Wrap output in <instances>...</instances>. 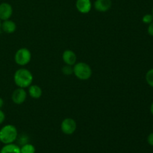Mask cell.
Segmentation results:
<instances>
[{"instance_id": "6da1fadb", "label": "cell", "mask_w": 153, "mask_h": 153, "mask_svg": "<svg viewBox=\"0 0 153 153\" xmlns=\"http://www.w3.org/2000/svg\"><path fill=\"white\" fill-rule=\"evenodd\" d=\"M14 83L18 88H27L31 85L33 82L32 73L28 70L21 68L16 70L13 76Z\"/></svg>"}, {"instance_id": "7a4b0ae2", "label": "cell", "mask_w": 153, "mask_h": 153, "mask_svg": "<svg viewBox=\"0 0 153 153\" xmlns=\"http://www.w3.org/2000/svg\"><path fill=\"white\" fill-rule=\"evenodd\" d=\"M18 137V131L13 125H5L0 129V142L4 144L13 143Z\"/></svg>"}, {"instance_id": "3957f363", "label": "cell", "mask_w": 153, "mask_h": 153, "mask_svg": "<svg viewBox=\"0 0 153 153\" xmlns=\"http://www.w3.org/2000/svg\"><path fill=\"white\" fill-rule=\"evenodd\" d=\"M73 74L80 80H88L91 77L92 70L86 63H76L73 66Z\"/></svg>"}, {"instance_id": "277c9868", "label": "cell", "mask_w": 153, "mask_h": 153, "mask_svg": "<svg viewBox=\"0 0 153 153\" xmlns=\"http://www.w3.org/2000/svg\"><path fill=\"white\" fill-rule=\"evenodd\" d=\"M31 52L26 48H21L15 53L14 61L19 66H25L31 61Z\"/></svg>"}, {"instance_id": "5b68a950", "label": "cell", "mask_w": 153, "mask_h": 153, "mask_svg": "<svg viewBox=\"0 0 153 153\" xmlns=\"http://www.w3.org/2000/svg\"><path fill=\"white\" fill-rule=\"evenodd\" d=\"M76 128H77V124L73 118H66L61 123V131L64 134L67 135L73 134L76 131Z\"/></svg>"}, {"instance_id": "8992f818", "label": "cell", "mask_w": 153, "mask_h": 153, "mask_svg": "<svg viewBox=\"0 0 153 153\" xmlns=\"http://www.w3.org/2000/svg\"><path fill=\"white\" fill-rule=\"evenodd\" d=\"M27 98V93L24 88H17L13 92L11 96L12 101L16 105L22 104Z\"/></svg>"}, {"instance_id": "52a82bcc", "label": "cell", "mask_w": 153, "mask_h": 153, "mask_svg": "<svg viewBox=\"0 0 153 153\" xmlns=\"http://www.w3.org/2000/svg\"><path fill=\"white\" fill-rule=\"evenodd\" d=\"M13 13V7L9 3L2 2L0 4V20H7Z\"/></svg>"}, {"instance_id": "ba28073f", "label": "cell", "mask_w": 153, "mask_h": 153, "mask_svg": "<svg viewBox=\"0 0 153 153\" xmlns=\"http://www.w3.org/2000/svg\"><path fill=\"white\" fill-rule=\"evenodd\" d=\"M62 59L67 65L74 66L76 64L77 56H76V53L73 51L67 49V50H65L63 52Z\"/></svg>"}, {"instance_id": "9c48e42d", "label": "cell", "mask_w": 153, "mask_h": 153, "mask_svg": "<svg viewBox=\"0 0 153 153\" xmlns=\"http://www.w3.org/2000/svg\"><path fill=\"white\" fill-rule=\"evenodd\" d=\"M76 7L80 13H88L92 8V3L91 0H77Z\"/></svg>"}, {"instance_id": "30bf717a", "label": "cell", "mask_w": 153, "mask_h": 153, "mask_svg": "<svg viewBox=\"0 0 153 153\" xmlns=\"http://www.w3.org/2000/svg\"><path fill=\"white\" fill-rule=\"evenodd\" d=\"M111 0H96L94 7L99 12H106L111 7Z\"/></svg>"}, {"instance_id": "8fae6325", "label": "cell", "mask_w": 153, "mask_h": 153, "mask_svg": "<svg viewBox=\"0 0 153 153\" xmlns=\"http://www.w3.org/2000/svg\"><path fill=\"white\" fill-rule=\"evenodd\" d=\"M1 29L7 34H12L16 31V25L13 20L7 19V20H4L1 22Z\"/></svg>"}, {"instance_id": "7c38bea8", "label": "cell", "mask_w": 153, "mask_h": 153, "mask_svg": "<svg viewBox=\"0 0 153 153\" xmlns=\"http://www.w3.org/2000/svg\"><path fill=\"white\" fill-rule=\"evenodd\" d=\"M0 153H21L20 147L13 143L4 144L0 150Z\"/></svg>"}, {"instance_id": "4fadbf2b", "label": "cell", "mask_w": 153, "mask_h": 153, "mask_svg": "<svg viewBox=\"0 0 153 153\" xmlns=\"http://www.w3.org/2000/svg\"><path fill=\"white\" fill-rule=\"evenodd\" d=\"M42 89L37 85H30L28 87V94L33 99H39L42 96Z\"/></svg>"}, {"instance_id": "5bb4252c", "label": "cell", "mask_w": 153, "mask_h": 153, "mask_svg": "<svg viewBox=\"0 0 153 153\" xmlns=\"http://www.w3.org/2000/svg\"><path fill=\"white\" fill-rule=\"evenodd\" d=\"M35 147L31 143H25L20 147L21 153H35Z\"/></svg>"}, {"instance_id": "9a60e30c", "label": "cell", "mask_w": 153, "mask_h": 153, "mask_svg": "<svg viewBox=\"0 0 153 153\" xmlns=\"http://www.w3.org/2000/svg\"><path fill=\"white\" fill-rule=\"evenodd\" d=\"M146 81L149 86L153 88V69H151L146 73Z\"/></svg>"}, {"instance_id": "2e32d148", "label": "cell", "mask_w": 153, "mask_h": 153, "mask_svg": "<svg viewBox=\"0 0 153 153\" xmlns=\"http://www.w3.org/2000/svg\"><path fill=\"white\" fill-rule=\"evenodd\" d=\"M62 73L66 76H70L73 73V67L70 65H66L62 68Z\"/></svg>"}, {"instance_id": "e0dca14e", "label": "cell", "mask_w": 153, "mask_h": 153, "mask_svg": "<svg viewBox=\"0 0 153 153\" xmlns=\"http://www.w3.org/2000/svg\"><path fill=\"white\" fill-rule=\"evenodd\" d=\"M143 22L146 24H149L153 22V16L152 14H146L143 16Z\"/></svg>"}, {"instance_id": "ac0fdd59", "label": "cell", "mask_w": 153, "mask_h": 153, "mask_svg": "<svg viewBox=\"0 0 153 153\" xmlns=\"http://www.w3.org/2000/svg\"><path fill=\"white\" fill-rule=\"evenodd\" d=\"M4 120H5V114H4V112L0 109V125H1V123H3Z\"/></svg>"}, {"instance_id": "d6986e66", "label": "cell", "mask_w": 153, "mask_h": 153, "mask_svg": "<svg viewBox=\"0 0 153 153\" xmlns=\"http://www.w3.org/2000/svg\"><path fill=\"white\" fill-rule=\"evenodd\" d=\"M147 142L149 145L153 146V132L149 134L147 137Z\"/></svg>"}, {"instance_id": "ffe728a7", "label": "cell", "mask_w": 153, "mask_h": 153, "mask_svg": "<svg viewBox=\"0 0 153 153\" xmlns=\"http://www.w3.org/2000/svg\"><path fill=\"white\" fill-rule=\"evenodd\" d=\"M148 33L150 36H153V22L149 24L148 26Z\"/></svg>"}, {"instance_id": "44dd1931", "label": "cell", "mask_w": 153, "mask_h": 153, "mask_svg": "<svg viewBox=\"0 0 153 153\" xmlns=\"http://www.w3.org/2000/svg\"><path fill=\"white\" fill-rule=\"evenodd\" d=\"M3 105H4V101H3L2 98H1V97H0V109L2 108Z\"/></svg>"}, {"instance_id": "7402d4cb", "label": "cell", "mask_w": 153, "mask_h": 153, "mask_svg": "<svg viewBox=\"0 0 153 153\" xmlns=\"http://www.w3.org/2000/svg\"><path fill=\"white\" fill-rule=\"evenodd\" d=\"M150 111H151V114L153 115V102L152 103V105H151V107H150Z\"/></svg>"}, {"instance_id": "603a6c76", "label": "cell", "mask_w": 153, "mask_h": 153, "mask_svg": "<svg viewBox=\"0 0 153 153\" xmlns=\"http://www.w3.org/2000/svg\"><path fill=\"white\" fill-rule=\"evenodd\" d=\"M1 20H0V30H1Z\"/></svg>"}, {"instance_id": "cb8c5ba5", "label": "cell", "mask_w": 153, "mask_h": 153, "mask_svg": "<svg viewBox=\"0 0 153 153\" xmlns=\"http://www.w3.org/2000/svg\"><path fill=\"white\" fill-rule=\"evenodd\" d=\"M152 16H153V8H152Z\"/></svg>"}, {"instance_id": "d4e9b609", "label": "cell", "mask_w": 153, "mask_h": 153, "mask_svg": "<svg viewBox=\"0 0 153 153\" xmlns=\"http://www.w3.org/2000/svg\"><path fill=\"white\" fill-rule=\"evenodd\" d=\"M152 128H153V126H152Z\"/></svg>"}]
</instances>
